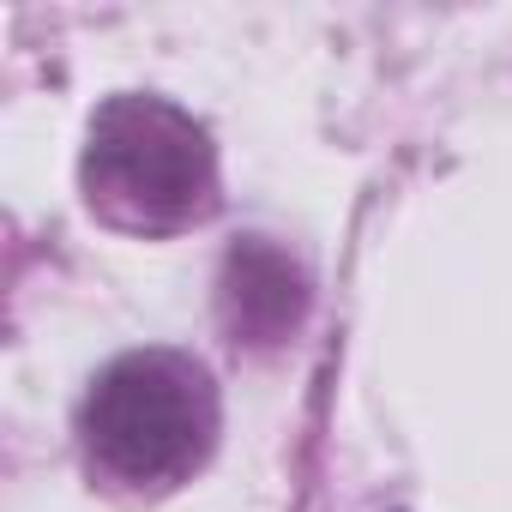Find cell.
I'll list each match as a JSON object with an SVG mask.
<instances>
[{
  "mask_svg": "<svg viewBox=\"0 0 512 512\" xmlns=\"http://www.w3.org/2000/svg\"><path fill=\"white\" fill-rule=\"evenodd\" d=\"M217 422V380L199 356L127 350L91 380L79 404V446L109 488L169 494L193 470H205Z\"/></svg>",
  "mask_w": 512,
  "mask_h": 512,
  "instance_id": "obj_1",
  "label": "cell"
},
{
  "mask_svg": "<svg viewBox=\"0 0 512 512\" xmlns=\"http://www.w3.org/2000/svg\"><path fill=\"white\" fill-rule=\"evenodd\" d=\"M85 205L127 235H181L217 211L211 133L169 97L121 91L85 127Z\"/></svg>",
  "mask_w": 512,
  "mask_h": 512,
  "instance_id": "obj_2",
  "label": "cell"
},
{
  "mask_svg": "<svg viewBox=\"0 0 512 512\" xmlns=\"http://www.w3.org/2000/svg\"><path fill=\"white\" fill-rule=\"evenodd\" d=\"M308 314V272L272 235H241L217 272V320L241 350H278Z\"/></svg>",
  "mask_w": 512,
  "mask_h": 512,
  "instance_id": "obj_3",
  "label": "cell"
}]
</instances>
